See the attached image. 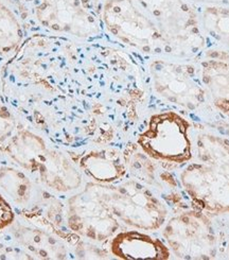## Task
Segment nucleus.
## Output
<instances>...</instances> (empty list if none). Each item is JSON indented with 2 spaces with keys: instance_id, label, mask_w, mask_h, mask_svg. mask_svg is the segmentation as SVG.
<instances>
[{
  "instance_id": "17",
  "label": "nucleus",
  "mask_w": 229,
  "mask_h": 260,
  "mask_svg": "<svg viewBox=\"0 0 229 260\" xmlns=\"http://www.w3.org/2000/svg\"><path fill=\"white\" fill-rule=\"evenodd\" d=\"M15 214L8 201L0 194V231L12 225L14 222Z\"/></svg>"
},
{
  "instance_id": "6",
  "label": "nucleus",
  "mask_w": 229,
  "mask_h": 260,
  "mask_svg": "<svg viewBox=\"0 0 229 260\" xmlns=\"http://www.w3.org/2000/svg\"><path fill=\"white\" fill-rule=\"evenodd\" d=\"M180 183L194 202L204 209L229 208V183L211 165L192 164L180 173Z\"/></svg>"
},
{
  "instance_id": "2",
  "label": "nucleus",
  "mask_w": 229,
  "mask_h": 260,
  "mask_svg": "<svg viewBox=\"0 0 229 260\" xmlns=\"http://www.w3.org/2000/svg\"><path fill=\"white\" fill-rule=\"evenodd\" d=\"M67 225L74 233L93 241H105L117 233L119 221L108 205L105 184L89 183L67 202Z\"/></svg>"
},
{
  "instance_id": "4",
  "label": "nucleus",
  "mask_w": 229,
  "mask_h": 260,
  "mask_svg": "<svg viewBox=\"0 0 229 260\" xmlns=\"http://www.w3.org/2000/svg\"><path fill=\"white\" fill-rule=\"evenodd\" d=\"M162 236L175 256L180 259H210L215 238L208 219L198 211H186L169 220Z\"/></svg>"
},
{
  "instance_id": "10",
  "label": "nucleus",
  "mask_w": 229,
  "mask_h": 260,
  "mask_svg": "<svg viewBox=\"0 0 229 260\" xmlns=\"http://www.w3.org/2000/svg\"><path fill=\"white\" fill-rule=\"evenodd\" d=\"M81 170L100 184H113L121 181L126 174L125 159L116 149L91 150L77 162Z\"/></svg>"
},
{
  "instance_id": "7",
  "label": "nucleus",
  "mask_w": 229,
  "mask_h": 260,
  "mask_svg": "<svg viewBox=\"0 0 229 260\" xmlns=\"http://www.w3.org/2000/svg\"><path fill=\"white\" fill-rule=\"evenodd\" d=\"M187 69L185 66L158 61L151 65V75L154 88L161 97L192 110L200 103L201 89Z\"/></svg>"
},
{
  "instance_id": "16",
  "label": "nucleus",
  "mask_w": 229,
  "mask_h": 260,
  "mask_svg": "<svg viewBox=\"0 0 229 260\" xmlns=\"http://www.w3.org/2000/svg\"><path fill=\"white\" fill-rule=\"evenodd\" d=\"M15 120L13 116L0 103V143L9 139L14 133Z\"/></svg>"
},
{
  "instance_id": "9",
  "label": "nucleus",
  "mask_w": 229,
  "mask_h": 260,
  "mask_svg": "<svg viewBox=\"0 0 229 260\" xmlns=\"http://www.w3.org/2000/svg\"><path fill=\"white\" fill-rule=\"evenodd\" d=\"M111 252L126 260L170 258V250L162 241L138 231L117 234L111 241Z\"/></svg>"
},
{
  "instance_id": "13",
  "label": "nucleus",
  "mask_w": 229,
  "mask_h": 260,
  "mask_svg": "<svg viewBox=\"0 0 229 260\" xmlns=\"http://www.w3.org/2000/svg\"><path fill=\"white\" fill-rule=\"evenodd\" d=\"M38 17L44 26L55 31L72 33L80 37L91 34L93 26L91 19L71 6L58 7L46 5L38 11Z\"/></svg>"
},
{
  "instance_id": "8",
  "label": "nucleus",
  "mask_w": 229,
  "mask_h": 260,
  "mask_svg": "<svg viewBox=\"0 0 229 260\" xmlns=\"http://www.w3.org/2000/svg\"><path fill=\"white\" fill-rule=\"evenodd\" d=\"M38 173L41 183L56 192H69L82 185V174L76 164L54 149L47 150Z\"/></svg>"
},
{
  "instance_id": "14",
  "label": "nucleus",
  "mask_w": 229,
  "mask_h": 260,
  "mask_svg": "<svg viewBox=\"0 0 229 260\" xmlns=\"http://www.w3.org/2000/svg\"><path fill=\"white\" fill-rule=\"evenodd\" d=\"M0 188L18 206L27 205L32 197L34 187L29 177L15 168H0Z\"/></svg>"
},
{
  "instance_id": "3",
  "label": "nucleus",
  "mask_w": 229,
  "mask_h": 260,
  "mask_svg": "<svg viewBox=\"0 0 229 260\" xmlns=\"http://www.w3.org/2000/svg\"><path fill=\"white\" fill-rule=\"evenodd\" d=\"M138 144L148 156L166 162L183 164L192 156L189 123L174 112L154 115Z\"/></svg>"
},
{
  "instance_id": "5",
  "label": "nucleus",
  "mask_w": 229,
  "mask_h": 260,
  "mask_svg": "<svg viewBox=\"0 0 229 260\" xmlns=\"http://www.w3.org/2000/svg\"><path fill=\"white\" fill-rule=\"evenodd\" d=\"M104 20L115 37L140 50L150 51L159 40L154 23L128 0L107 5Z\"/></svg>"
},
{
  "instance_id": "1",
  "label": "nucleus",
  "mask_w": 229,
  "mask_h": 260,
  "mask_svg": "<svg viewBox=\"0 0 229 260\" xmlns=\"http://www.w3.org/2000/svg\"><path fill=\"white\" fill-rule=\"evenodd\" d=\"M105 197L116 218L128 226L155 231L166 221V206L140 181L128 180L117 186L105 184Z\"/></svg>"
},
{
  "instance_id": "11",
  "label": "nucleus",
  "mask_w": 229,
  "mask_h": 260,
  "mask_svg": "<svg viewBox=\"0 0 229 260\" xmlns=\"http://www.w3.org/2000/svg\"><path fill=\"white\" fill-rule=\"evenodd\" d=\"M16 241L30 255L38 259H65L67 249L65 243L52 233L39 226H28L17 223L12 229Z\"/></svg>"
},
{
  "instance_id": "15",
  "label": "nucleus",
  "mask_w": 229,
  "mask_h": 260,
  "mask_svg": "<svg viewBox=\"0 0 229 260\" xmlns=\"http://www.w3.org/2000/svg\"><path fill=\"white\" fill-rule=\"evenodd\" d=\"M127 165L137 181L150 184L154 182L155 168L146 153H143V154L142 153H135L128 160Z\"/></svg>"
},
{
  "instance_id": "12",
  "label": "nucleus",
  "mask_w": 229,
  "mask_h": 260,
  "mask_svg": "<svg viewBox=\"0 0 229 260\" xmlns=\"http://www.w3.org/2000/svg\"><path fill=\"white\" fill-rule=\"evenodd\" d=\"M45 140L28 129H18L9 139L5 151L21 168L32 173L38 172L46 153Z\"/></svg>"
}]
</instances>
